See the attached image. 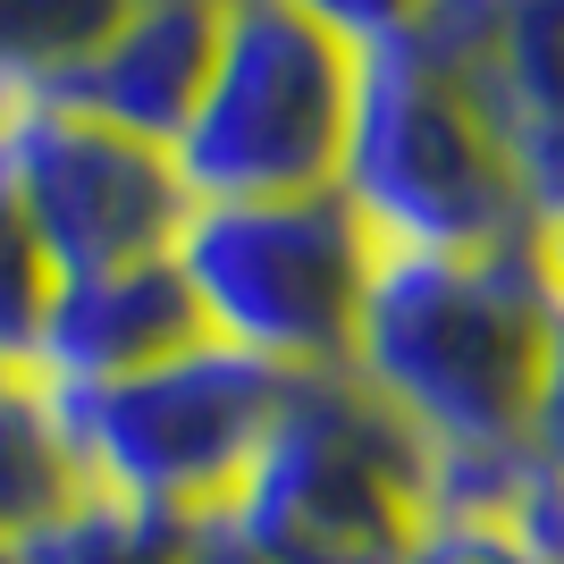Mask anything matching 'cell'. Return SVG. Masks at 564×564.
<instances>
[{
    "mask_svg": "<svg viewBox=\"0 0 564 564\" xmlns=\"http://www.w3.org/2000/svg\"><path fill=\"white\" fill-rule=\"evenodd\" d=\"M547 337L556 286L540 270V236L489 253H379L346 379L422 447H497L531 438Z\"/></svg>",
    "mask_w": 564,
    "mask_h": 564,
    "instance_id": "6da1fadb",
    "label": "cell"
},
{
    "mask_svg": "<svg viewBox=\"0 0 564 564\" xmlns=\"http://www.w3.org/2000/svg\"><path fill=\"white\" fill-rule=\"evenodd\" d=\"M329 194L379 253H489L531 236L489 94L413 43L362 59Z\"/></svg>",
    "mask_w": 564,
    "mask_h": 564,
    "instance_id": "7a4b0ae2",
    "label": "cell"
},
{
    "mask_svg": "<svg viewBox=\"0 0 564 564\" xmlns=\"http://www.w3.org/2000/svg\"><path fill=\"white\" fill-rule=\"evenodd\" d=\"M371 261L379 245L337 194L194 203L177 245H169L194 337H212V346L245 354L279 379L346 371Z\"/></svg>",
    "mask_w": 564,
    "mask_h": 564,
    "instance_id": "3957f363",
    "label": "cell"
},
{
    "mask_svg": "<svg viewBox=\"0 0 564 564\" xmlns=\"http://www.w3.org/2000/svg\"><path fill=\"white\" fill-rule=\"evenodd\" d=\"M279 371H261L212 337H186L177 354L110 379V388H51V413H59L85 497L203 522L245 489L261 438L279 422Z\"/></svg>",
    "mask_w": 564,
    "mask_h": 564,
    "instance_id": "277c9868",
    "label": "cell"
},
{
    "mask_svg": "<svg viewBox=\"0 0 564 564\" xmlns=\"http://www.w3.org/2000/svg\"><path fill=\"white\" fill-rule=\"evenodd\" d=\"M354 59L312 18L279 0H228L219 51L203 76L186 135L169 143L186 203H279V194H329L354 110Z\"/></svg>",
    "mask_w": 564,
    "mask_h": 564,
    "instance_id": "5b68a950",
    "label": "cell"
},
{
    "mask_svg": "<svg viewBox=\"0 0 564 564\" xmlns=\"http://www.w3.org/2000/svg\"><path fill=\"white\" fill-rule=\"evenodd\" d=\"M228 514L270 547V564H397L422 522V438L346 371L286 379Z\"/></svg>",
    "mask_w": 564,
    "mask_h": 564,
    "instance_id": "8992f818",
    "label": "cell"
},
{
    "mask_svg": "<svg viewBox=\"0 0 564 564\" xmlns=\"http://www.w3.org/2000/svg\"><path fill=\"white\" fill-rule=\"evenodd\" d=\"M0 161L18 186V212L43 245L51 279L76 270H127V261H169L186 228V186L177 161L135 135H110L94 118L34 101L0 127Z\"/></svg>",
    "mask_w": 564,
    "mask_h": 564,
    "instance_id": "52a82bcc",
    "label": "cell"
},
{
    "mask_svg": "<svg viewBox=\"0 0 564 564\" xmlns=\"http://www.w3.org/2000/svg\"><path fill=\"white\" fill-rule=\"evenodd\" d=\"M219 9L228 0H127L118 25L76 59L51 101L110 127V135L169 152L186 135L194 101H203V76H212V51H219Z\"/></svg>",
    "mask_w": 564,
    "mask_h": 564,
    "instance_id": "ba28073f",
    "label": "cell"
},
{
    "mask_svg": "<svg viewBox=\"0 0 564 564\" xmlns=\"http://www.w3.org/2000/svg\"><path fill=\"white\" fill-rule=\"evenodd\" d=\"M186 337H194V312H186V286H177L169 261L76 270V279H51L25 371L43 388H110V379L177 354Z\"/></svg>",
    "mask_w": 564,
    "mask_h": 564,
    "instance_id": "9c48e42d",
    "label": "cell"
},
{
    "mask_svg": "<svg viewBox=\"0 0 564 564\" xmlns=\"http://www.w3.org/2000/svg\"><path fill=\"white\" fill-rule=\"evenodd\" d=\"M68 497H85V489H76L51 388L34 371H0V547H18L25 531H43Z\"/></svg>",
    "mask_w": 564,
    "mask_h": 564,
    "instance_id": "30bf717a",
    "label": "cell"
},
{
    "mask_svg": "<svg viewBox=\"0 0 564 564\" xmlns=\"http://www.w3.org/2000/svg\"><path fill=\"white\" fill-rule=\"evenodd\" d=\"M127 0H0V127L68 85Z\"/></svg>",
    "mask_w": 564,
    "mask_h": 564,
    "instance_id": "8fae6325",
    "label": "cell"
},
{
    "mask_svg": "<svg viewBox=\"0 0 564 564\" xmlns=\"http://www.w3.org/2000/svg\"><path fill=\"white\" fill-rule=\"evenodd\" d=\"M177 547H186V522L118 506V497H68L9 556L18 564H177Z\"/></svg>",
    "mask_w": 564,
    "mask_h": 564,
    "instance_id": "7c38bea8",
    "label": "cell"
},
{
    "mask_svg": "<svg viewBox=\"0 0 564 564\" xmlns=\"http://www.w3.org/2000/svg\"><path fill=\"white\" fill-rule=\"evenodd\" d=\"M480 94H489L497 127L564 110V0H506L497 9V51Z\"/></svg>",
    "mask_w": 564,
    "mask_h": 564,
    "instance_id": "4fadbf2b",
    "label": "cell"
},
{
    "mask_svg": "<svg viewBox=\"0 0 564 564\" xmlns=\"http://www.w3.org/2000/svg\"><path fill=\"white\" fill-rule=\"evenodd\" d=\"M43 304H51V261H43V245H34V228L18 212L9 161H0V371H25L34 329H43Z\"/></svg>",
    "mask_w": 564,
    "mask_h": 564,
    "instance_id": "5bb4252c",
    "label": "cell"
},
{
    "mask_svg": "<svg viewBox=\"0 0 564 564\" xmlns=\"http://www.w3.org/2000/svg\"><path fill=\"white\" fill-rule=\"evenodd\" d=\"M506 161H514V194H522L531 236L564 228V110L514 118V127H506Z\"/></svg>",
    "mask_w": 564,
    "mask_h": 564,
    "instance_id": "9a60e30c",
    "label": "cell"
},
{
    "mask_svg": "<svg viewBox=\"0 0 564 564\" xmlns=\"http://www.w3.org/2000/svg\"><path fill=\"white\" fill-rule=\"evenodd\" d=\"M295 18H312L329 43H346L354 59H371V51H397L413 25H422L430 0H279Z\"/></svg>",
    "mask_w": 564,
    "mask_h": 564,
    "instance_id": "2e32d148",
    "label": "cell"
},
{
    "mask_svg": "<svg viewBox=\"0 0 564 564\" xmlns=\"http://www.w3.org/2000/svg\"><path fill=\"white\" fill-rule=\"evenodd\" d=\"M397 564H540L522 540H506L497 522H455V514H422Z\"/></svg>",
    "mask_w": 564,
    "mask_h": 564,
    "instance_id": "e0dca14e",
    "label": "cell"
},
{
    "mask_svg": "<svg viewBox=\"0 0 564 564\" xmlns=\"http://www.w3.org/2000/svg\"><path fill=\"white\" fill-rule=\"evenodd\" d=\"M177 564H270V547L245 531V522L219 506V514L186 522V547H177Z\"/></svg>",
    "mask_w": 564,
    "mask_h": 564,
    "instance_id": "ac0fdd59",
    "label": "cell"
},
{
    "mask_svg": "<svg viewBox=\"0 0 564 564\" xmlns=\"http://www.w3.org/2000/svg\"><path fill=\"white\" fill-rule=\"evenodd\" d=\"M531 447L564 471V304H556V337H547V371H540V404H531Z\"/></svg>",
    "mask_w": 564,
    "mask_h": 564,
    "instance_id": "d6986e66",
    "label": "cell"
},
{
    "mask_svg": "<svg viewBox=\"0 0 564 564\" xmlns=\"http://www.w3.org/2000/svg\"><path fill=\"white\" fill-rule=\"evenodd\" d=\"M0 564H18V556H9V547H0Z\"/></svg>",
    "mask_w": 564,
    "mask_h": 564,
    "instance_id": "ffe728a7",
    "label": "cell"
}]
</instances>
